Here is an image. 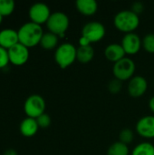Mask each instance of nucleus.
Masks as SVG:
<instances>
[{
  "instance_id": "c756f323",
  "label": "nucleus",
  "mask_w": 154,
  "mask_h": 155,
  "mask_svg": "<svg viewBox=\"0 0 154 155\" xmlns=\"http://www.w3.org/2000/svg\"><path fill=\"white\" fill-rule=\"evenodd\" d=\"M149 107H150L151 111L154 113V96H152L149 101Z\"/></svg>"
},
{
  "instance_id": "5701e85b",
  "label": "nucleus",
  "mask_w": 154,
  "mask_h": 155,
  "mask_svg": "<svg viewBox=\"0 0 154 155\" xmlns=\"http://www.w3.org/2000/svg\"><path fill=\"white\" fill-rule=\"evenodd\" d=\"M119 139L120 142L124 143V144H129L133 141V133L131 129L129 128H125L123 129L119 134Z\"/></svg>"
},
{
  "instance_id": "f8f14e48",
  "label": "nucleus",
  "mask_w": 154,
  "mask_h": 155,
  "mask_svg": "<svg viewBox=\"0 0 154 155\" xmlns=\"http://www.w3.org/2000/svg\"><path fill=\"white\" fill-rule=\"evenodd\" d=\"M137 133L144 138H154V116L147 115L141 118L136 124Z\"/></svg>"
},
{
  "instance_id": "dca6fc26",
  "label": "nucleus",
  "mask_w": 154,
  "mask_h": 155,
  "mask_svg": "<svg viewBox=\"0 0 154 155\" xmlns=\"http://www.w3.org/2000/svg\"><path fill=\"white\" fill-rule=\"evenodd\" d=\"M75 5L77 10L86 16L94 15L98 9V4L95 0H77Z\"/></svg>"
},
{
  "instance_id": "aec40b11",
  "label": "nucleus",
  "mask_w": 154,
  "mask_h": 155,
  "mask_svg": "<svg viewBox=\"0 0 154 155\" xmlns=\"http://www.w3.org/2000/svg\"><path fill=\"white\" fill-rule=\"evenodd\" d=\"M107 155H129V148L126 144L119 141L113 143L108 148Z\"/></svg>"
},
{
  "instance_id": "20e7f679",
  "label": "nucleus",
  "mask_w": 154,
  "mask_h": 155,
  "mask_svg": "<svg viewBox=\"0 0 154 155\" xmlns=\"http://www.w3.org/2000/svg\"><path fill=\"white\" fill-rule=\"evenodd\" d=\"M70 25L69 17L63 12H54L51 14L49 19L46 22V26L49 32L63 37L66 33Z\"/></svg>"
},
{
  "instance_id": "423d86ee",
  "label": "nucleus",
  "mask_w": 154,
  "mask_h": 155,
  "mask_svg": "<svg viewBox=\"0 0 154 155\" xmlns=\"http://www.w3.org/2000/svg\"><path fill=\"white\" fill-rule=\"evenodd\" d=\"M24 110L28 117L36 119L44 113L45 101L39 94H31L26 98L24 104Z\"/></svg>"
},
{
  "instance_id": "39448f33",
  "label": "nucleus",
  "mask_w": 154,
  "mask_h": 155,
  "mask_svg": "<svg viewBox=\"0 0 154 155\" xmlns=\"http://www.w3.org/2000/svg\"><path fill=\"white\" fill-rule=\"evenodd\" d=\"M135 72L134 62L127 57L114 63L113 67V73L114 78L123 82L126 80H131Z\"/></svg>"
},
{
  "instance_id": "a878e982",
  "label": "nucleus",
  "mask_w": 154,
  "mask_h": 155,
  "mask_svg": "<svg viewBox=\"0 0 154 155\" xmlns=\"http://www.w3.org/2000/svg\"><path fill=\"white\" fill-rule=\"evenodd\" d=\"M10 62L8 49L0 46V68H4Z\"/></svg>"
},
{
  "instance_id": "c85d7f7f",
  "label": "nucleus",
  "mask_w": 154,
  "mask_h": 155,
  "mask_svg": "<svg viewBox=\"0 0 154 155\" xmlns=\"http://www.w3.org/2000/svg\"><path fill=\"white\" fill-rule=\"evenodd\" d=\"M3 155H18V153L15 149H7L4 152Z\"/></svg>"
},
{
  "instance_id": "7c9ffc66",
  "label": "nucleus",
  "mask_w": 154,
  "mask_h": 155,
  "mask_svg": "<svg viewBox=\"0 0 154 155\" xmlns=\"http://www.w3.org/2000/svg\"><path fill=\"white\" fill-rule=\"evenodd\" d=\"M3 17H4V16L0 14V24H1V22H2V20H3Z\"/></svg>"
},
{
  "instance_id": "6e6552de",
  "label": "nucleus",
  "mask_w": 154,
  "mask_h": 155,
  "mask_svg": "<svg viewBox=\"0 0 154 155\" xmlns=\"http://www.w3.org/2000/svg\"><path fill=\"white\" fill-rule=\"evenodd\" d=\"M51 14L49 6L44 3H34L29 8V17L31 21L40 25L44 23L46 24Z\"/></svg>"
},
{
  "instance_id": "2eb2a0df",
  "label": "nucleus",
  "mask_w": 154,
  "mask_h": 155,
  "mask_svg": "<svg viewBox=\"0 0 154 155\" xmlns=\"http://www.w3.org/2000/svg\"><path fill=\"white\" fill-rule=\"evenodd\" d=\"M38 128H39V126L36 122V119L28 117V116L21 122L20 126H19L21 134L25 137L34 136L37 133Z\"/></svg>"
},
{
  "instance_id": "bb28decb",
  "label": "nucleus",
  "mask_w": 154,
  "mask_h": 155,
  "mask_svg": "<svg viewBox=\"0 0 154 155\" xmlns=\"http://www.w3.org/2000/svg\"><path fill=\"white\" fill-rule=\"evenodd\" d=\"M143 9H144V5H143L142 2H139V1L134 2L132 5V7H131V11H133L137 15H139L140 14H142L143 11Z\"/></svg>"
},
{
  "instance_id": "f03ea898",
  "label": "nucleus",
  "mask_w": 154,
  "mask_h": 155,
  "mask_svg": "<svg viewBox=\"0 0 154 155\" xmlns=\"http://www.w3.org/2000/svg\"><path fill=\"white\" fill-rule=\"evenodd\" d=\"M114 26L121 32L133 33L140 25L139 15L131 10H123L117 13L113 19Z\"/></svg>"
},
{
  "instance_id": "cd10ccee",
  "label": "nucleus",
  "mask_w": 154,
  "mask_h": 155,
  "mask_svg": "<svg viewBox=\"0 0 154 155\" xmlns=\"http://www.w3.org/2000/svg\"><path fill=\"white\" fill-rule=\"evenodd\" d=\"M79 44H80V46H87V45H91V43L88 39H86L85 37L82 36L80 39H79Z\"/></svg>"
},
{
  "instance_id": "f257e3e1",
  "label": "nucleus",
  "mask_w": 154,
  "mask_h": 155,
  "mask_svg": "<svg viewBox=\"0 0 154 155\" xmlns=\"http://www.w3.org/2000/svg\"><path fill=\"white\" fill-rule=\"evenodd\" d=\"M17 32L19 43L23 44L28 48L40 44V41L44 35L42 26L32 21L26 22L22 25Z\"/></svg>"
},
{
  "instance_id": "412c9836",
  "label": "nucleus",
  "mask_w": 154,
  "mask_h": 155,
  "mask_svg": "<svg viewBox=\"0 0 154 155\" xmlns=\"http://www.w3.org/2000/svg\"><path fill=\"white\" fill-rule=\"evenodd\" d=\"M15 3L14 0H0V14L3 16L11 15L15 10Z\"/></svg>"
},
{
  "instance_id": "1a4fd4ad",
  "label": "nucleus",
  "mask_w": 154,
  "mask_h": 155,
  "mask_svg": "<svg viewBox=\"0 0 154 155\" xmlns=\"http://www.w3.org/2000/svg\"><path fill=\"white\" fill-rule=\"evenodd\" d=\"M9 60L15 65H22L27 62L29 58L28 47L21 43H17L8 49Z\"/></svg>"
},
{
  "instance_id": "393cba45",
  "label": "nucleus",
  "mask_w": 154,
  "mask_h": 155,
  "mask_svg": "<svg viewBox=\"0 0 154 155\" xmlns=\"http://www.w3.org/2000/svg\"><path fill=\"white\" fill-rule=\"evenodd\" d=\"M36 122L38 124V126L41 128H47L48 126H50L51 124V117L49 116V114L44 113L43 114H41L40 116H38L36 118Z\"/></svg>"
},
{
  "instance_id": "6ab92c4d",
  "label": "nucleus",
  "mask_w": 154,
  "mask_h": 155,
  "mask_svg": "<svg viewBox=\"0 0 154 155\" xmlns=\"http://www.w3.org/2000/svg\"><path fill=\"white\" fill-rule=\"evenodd\" d=\"M132 155H154V145L151 143H141L134 147Z\"/></svg>"
},
{
  "instance_id": "7ed1b4c3",
  "label": "nucleus",
  "mask_w": 154,
  "mask_h": 155,
  "mask_svg": "<svg viewBox=\"0 0 154 155\" xmlns=\"http://www.w3.org/2000/svg\"><path fill=\"white\" fill-rule=\"evenodd\" d=\"M77 48L70 43H64L60 45L54 53V60L58 66L62 69H65L72 65L76 60Z\"/></svg>"
},
{
  "instance_id": "b1692460",
  "label": "nucleus",
  "mask_w": 154,
  "mask_h": 155,
  "mask_svg": "<svg viewBox=\"0 0 154 155\" xmlns=\"http://www.w3.org/2000/svg\"><path fill=\"white\" fill-rule=\"evenodd\" d=\"M123 82L114 78L113 80H111L108 84V90L110 91V93H112L113 94H118L121 90H122V86H123Z\"/></svg>"
},
{
  "instance_id": "9b49d317",
  "label": "nucleus",
  "mask_w": 154,
  "mask_h": 155,
  "mask_svg": "<svg viewBox=\"0 0 154 155\" xmlns=\"http://www.w3.org/2000/svg\"><path fill=\"white\" fill-rule=\"evenodd\" d=\"M148 88L147 80L143 76H134L128 84V93L132 97L138 98L143 96Z\"/></svg>"
},
{
  "instance_id": "f3484780",
  "label": "nucleus",
  "mask_w": 154,
  "mask_h": 155,
  "mask_svg": "<svg viewBox=\"0 0 154 155\" xmlns=\"http://www.w3.org/2000/svg\"><path fill=\"white\" fill-rule=\"evenodd\" d=\"M94 57V49L92 45L79 46L76 51V60L83 64L91 62Z\"/></svg>"
},
{
  "instance_id": "0eeeda50",
  "label": "nucleus",
  "mask_w": 154,
  "mask_h": 155,
  "mask_svg": "<svg viewBox=\"0 0 154 155\" xmlns=\"http://www.w3.org/2000/svg\"><path fill=\"white\" fill-rule=\"evenodd\" d=\"M105 32V27L102 23L93 21L84 25L82 30V36L88 39L90 43H96L104 37Z\"/></svg>"
},
{
  "instance_id": "4468645a",
  "label": "nucleus",
  "mask_w": 154,
  "mask_h": 155,
  "mask_svg": "<svg viewBox=\"0 0 154 155\" xmlns=\"http://www.w3.org/2000/svg\"><path fill=\"white\" fill-rule=\"evenodd\" d=\"M125 54H126L122 45H119V44H114V43L111 44L104 50V55L106 59L113 63H116L122 60L123 58H124Z\"/></svg>"
},
{
  "instance_id": "9d476101",
  "label": "nucleus",
  "mask_w": 154,
  "mask_h": 155,
  "mask_svg": "<svg viewBox=\"0 0 154 155\" xmlns=\"http://www.w3.org/2000/svg\"><path fill=\"white\" fill-rule=\"evenodd\" d=\"M125 54H136L141 47L143 46V42L140 38V36L135 33H129L126 34L121 43Z\"/></svg>"
},
{
  "instance_id": "4be33fe9",
  "label": "nucleus",
  "mask_w": 154,
  "mask_h": 155,
  "mask_svg": "<svg viewBox=\"0 0 154 155\" xmlns=\"http://www.w3.org/2000/svg\"><path fill=\"white\" fill-rule=\"evenodd\" d=\"M142 42H143V47L146 52L150 54H154V34L146 35L142 40Z\"/></svg>"
},
{
  "instance_id": "a211bd4d",
  "label": "nucleus",
  "mask_w": 154,
  "mask_h": 155,
  "mask_svg": "<svg viewBox=\"0 0 154 155\" xmlns=\"http://www.w3.org/2000/svg\"><path fill=\"white\" fill-rule=\"evenodd\" d=\"M58 35L51 33V32H47V33H44L42 39L40 41V45L43 48L46 49V50H51L54 49V47L57 46L58 44Z\"/></svg>"
},
{
  "instance_id": "ddd939ff",
  "label": "nucleus",
  "mask_w": 154,
  "mask_h": 155,
  "mask_svg": "<svg viewBox=\"0 0 154 155\" xmlns=\"http://www.w3.org/2000/svg\"><path fill=\"white\" fill-rule=\"evenodd\" d=\"M17 43H19L17 30L12 28H5L0 31V46L9 49Z\"/></svg>"
}]
</instances>
